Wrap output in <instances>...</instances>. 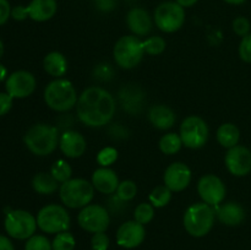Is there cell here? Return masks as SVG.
Returning a JSON list of instances; mask_svg holds the SVG:
<instances>
[{"label": "cell", "mask_w": 251, "mask_h": 250, "mask_svg": "<svg viewBox=\"0 0 251 250\" xmlns=\"http://www.w3.org/2000/svg\"><path fill=\"white\" fill-rule=\"evenodd\" d=\"M75 237L70 232H68V230L55 234L53 242H51L53 250H74L75 249Z\"/></svg>", "instance_id": "31"}, {"label": "cell", "mask_w": 251, "mask_h": 250, "mask_svg": "<svg viewBox=\"0 0 251 250\" xmlns=\"http://www.w3.org/2000/svg\"><path fill=\"white\" fill-rule=\"evenodd\" d=\"M91 247H92V250H108L109 238L105 234V232L95 233L91 239Z\"/></svg>", "instance_id": "38"}, {"label": "cell", "mask_w": 251, "mask_h": 250, "mask_svg": "<svg viewBox=\"0 0 251 250\" xmlns=\"http://www.w3.org/2000/svg\"><path fill=\"white\" fill-rule=\"evenodd\" d=\"M25 250H53L51 243L44 235H32L25 245Z\"/></svg>", "instance_id": "34"}, {"label": "cell", "mask_w": 251, "mask_h": 250, "mask_svg": "<svg viewBox=\"0 0 251 250\" xmlns=\"http://www.w3.org/2000/svg\"><path fill=\"white\" fill-rule=\"evenodd\" d=\"M233 31H234L235 34L243 37H245L247 34L250 33V28H251V25L250 21L244 16H239L237 19H234L233 21Z\"/></svg>", "instance_id": "37"}, {"label": "cell", "mask_w": 251, "mask_h": 250, "mask_svg": "<svg viewBox=\"0 0 251 250\" xmlns=\"http://www.w3.org/2000/svg\"><path fill=\"white\" fill-rule=\"evenodd\" d=\"M239 56L245 63H251V32L240 41Z\"/></svg>", "instance_id": "39"}, {"label": "cell", "mask_w": 251, "mask_h": 250, "mask_svg": "<svg viewBox=\"0 0 251 250\" xmlns=\"http://www.w3.org/2000/svg\"><path fill=\"white\" fill-rule=\"evenodd\" d=\"M174 1L178 2V4L180 5V6H183L184 9H186V7L194 6L199 0H174Z\"/></svg>", "instance_id": "46"}, {"label": "cell", "mask_w": 251, "mask_h": 250, "mask_svg": "<svg viewBox=\"0 0 251 250\" xmlns=\"http://www.w3.org/2000/svg\"><path fill=\"white\" fill-rule=\"evenodd\" d=\"M43 68L51 77L60 78L68 71V60L60 51H50L44 56Z\"/></svg>", "instance_id": "24"}, {"label": "cell", "mask_w": 251, "mask_h": 250, "mask_svg": "<svg viewBox=\"0 0 251 250\" xmlns=\"http://www.w3.org/2000/svg\"><path fill=\"white\" fill-rule=\"evenodd\" d=\"M97 10L102 12H110L115 9L118 0H93Z\"/></svg>", "instance_id": "42"}, {"label": "cell", "mask_w": 251, "mask_h": 250, "mask_svg": "<svg viewBox=\"0 0 251 250\" xmlns=\"http://www.w3.org/2000/svg\"><path fill=\"white\" fill-rule=\"evenodd\" d=\"M11 17L16 21H24L28 17V10H27V6H22V5H19V6H15L14 9L11 10Z\"/></svg>", "instance_id": "44"}, {"label": "cell", "mask_w": 251, "mask_h": 250, "mask_svg": "<svg viewBox=\"0 0 251 250\" xmlns=\"http://www.w3.org/2000/svg\"><path fill=\"white\" fill-rule=\"evenodd\" d=\"M157 28L164 33H174L185 24V9L176 1L161 2L153 14Z\"/></svg>", "instance_id": "8"}, {"label": "cell", "mask_w": 251, "mask_h": 250, "mask_svg": "<svg viewBox=\"0 0 251 250\" xmlns=\"http://www.w3.org/2000/svg\"><path fill=\"white\" fill-rule=\"evenodd\" d=\"M4 227L7 234L15 239H28L37 229V218L26 210H12L5 216Z\"/></svg>", "instance_id": "10"}, {"label": "cell", "mask_w": 251, "mask_h": 250, "mask_svg": "<svg viewBox=\"0 0 251 250\" xmlns=\"http://www.w3.org/2000/svg\"><path fill=\"white\" fill-rule=\"evenodd\" d=\"M78 225L88 233L105 232L110 225V215L107 207L98 203H90L81 208L77 215Z\"/></svg>", "instance_id": "11"}, {"label": "cell", "mask_w": 251, "mask_h": 250, "mask_svg": "<svg viewBox=\"0 0 251 250\" xmlns=\"http://www.w3.org/2000/svg\"><path fill=\"white\" fill-rule=\"evenodd\" d=\"M115 194L118 195V198H120L125 202H129V201L134 200L137 194L136 183L134 180H130V179L120 181Z\"/></svg>", "instance_id": "33"}, {"label": "cell", "mask_w": 251, "mask_h": 250, "mask_svg": "<svg viewBox=\"0 0 251 250\" xmlns=\"http://www.w3.org/2000/svg\"><path fill=\"white\" fill-rule=\"evenodd\" d=\"M126 25L134 36L144 37L152 31L153 20L147 10L142 7H132L126 15Z\"/></svg>", "instance_id": "20"}, {"label": "cell", "mask_w": 251, "mask_h": 250, "mask_svg": "<svg viewBox=\"0 0 251 250\" xmlns=\"http://www.w3.org/2000/svg\"><path fill=\"white\" fill-rule=\"evenodd\" d=\"M216 217L221 223L228 227H235L243 223L245 220V210L240 203L229 201V202L221 203L215 207Z\"/></svg>", "instance_id": "21"}, {"label": "cell", "mask_w": 251, "mask_h": 250, "mask_svg": "<svg viewBox=\"0 0 251 250\" xmlns=\"http://www.w3.org/2000/svg\"><path fill=\"white\" fill-rule=\"evenodd\" d=\"M117 112L114 96L100 86H90L78 96L76 115L88 127H102L109 124Z\"/></svg>", "instance_id": "1"}, {"label": "cell", "mask_w": 251, "mask_h": 250, "mask_svg": "<svg viewBox=\"0 0 251 250\" xmlns=\"http://www.w3.org/2000/svg\"><path fill=\"white\" fill-rule=\"evenodd\" d=\"M39 229L48 234L65 232L70 227V215L65 206L49 203L43 206L36 216Z\"/></svg>", "instance_id": "7"}, {"label": "cell", "mask_w": 251, "mask_h": 250, "mask_svg": "<svg viewBox=\"0 0 251 250\" xmlns=\"http://www.w3.org/2000/svg\"><path fill=\"white\" fill-rule=\"evenodd\" d=\"M28 17L36 22H46L53 19L58 11L56 0H31L27 5Z\"/></svg>", "instance_id": "23"}, {"label": "cell", "mask_w": 251, "mask_h": 250, "mask_svg": "<svg viewBox=\"0 0 251 250\" xmlns=\"http://www.w3.org/2000/svg\"><path fill=\"white\" fill-rule=\"evenodd\" d=\"M43 97L46 104L58 113L69 112L76 107L78 100L75 86L64 77L50 81L44 88Z\"/></svg>", "instance_id": "3"}, {"label": "cell", "mask_w": 251, "mask_h": 250, "mask_svg": "<svg viewBox=\"0 0 251 250\" xmlns=\"http://www.w3.org/2000/svg\"><path fill=\"white\" fill-rule=\"evenodd\" d=\"M93 75L100 81H109L112 80L113 75H114V69L108 63L98 64L93 70Z\"/></svg>", "instance_id": "36"}, {"label": "cell", "mask_w": 251, "mask_h": 250, "mask_svg": "<svg viewBox=\"0 0 251 250\" xmlns=\"http://www.w3.org/2000/svg\"><path fill=\"white\" fill-rule=\"evenodd\" d=\"M150 123L156 129L169 130L176 122V115L172 108L166 104L152 105L147 113Z\"/></svg>", "instance_id": "22"}, {"label": "cell", "mask_w": 251, "mask_h": 250, "mask_svg": "<svg viewBox=\"0 0 251 250\" xmlns=\"http://www.w3.org/2000/svg\"><path fill=\"white\" fill-rule=\"evenodd\" d=\"M2 55H4V43H2V41L0 39V59H1Z\"/></svg>", "instance_id": "49"}, {"label": "cell", "mask_w": 251, "mask_h": 250, "mask_svg": "<svg viewBox=\"0 0 251 250\" xmlns=\"http://www.w3.org/2000/svg\"><path fill=\"white\" fill-rule=\"evenodd\" d=\"M91 183L98 193L109 196L115 194L120 180L117 172L113 171L110 167H100L93 172Z\"/></svg>", "instance_id": "19"}, {"label": "cell", "mask_w": 251, "mask_h": 250, "mask_svg": "<svg viewBox=\"0 0 251 250\" xmlns=\"http://www.w3.org/2000/svg\"><path fill=\"white\" fill-rule=\"evenodd\" d=\"M158 146L162 153L172 156V154L178 153L184 145L180 135L176 134V132H168L159 139Z\"/></svg>", "instance_id": "27"}, {"label": "cell", "mask_w": 251, "mask_h": 250, "mask_svg": "<svg viewBox=\"0 0 251 250\" xmlns=\"http://www.w3.org/2000/svg\"><path fill=\"white\" fill-rule=\"evenodd\" d=\"M193 173L184 162H173L166 168L163 174V184L173 193L185 190L191 183Z\"/></svg>", "instance_id": "14"}, {"label": "cell", "mask_w": 251, "mask_h": 250, "mask_svg": "<svg viewBox=\"0 0 251 250\" xmlns=\"http://www.w3.org/2000/svg\"><path fill=\"white\" fill-rule=\"evenodd\" d=\"M118 159V151L114 147H104L97 154V162L100 167H110Z\"/></svg>", "instance_id": "35"}, {"label": "cell", "mask_w": 251, "mask_h": 250, "mask_svg": "<svg viewBox=\"0 0 251 250\" xmlns=\"http://www.w3.org/2000/svg\"><path fill=\"white\" fill-rule=\"evenodd\" d=\"M119 103L129 114H139L145 105V92L137 85H125L119 91Z\"/></svg>", "instance_id": "18"}, {"label": "cell", "mask_w": 251, "mask_h": 250, "mask_svg": "<svg viewBox=\"0 0 251 250\" xmlns=\"http://www.w3.org/2000/svg\"><path fill=\"white\" fill-rule=\"evenodd\" d=\"M146 237L145 225L135 220L126 221L117 230V243L125 249H134L142 244Z\"/></svg>", "instance_id": "16"}, {"label": "cell", "mask_w": 251, "mask_h": 250, "mask_svg": "<svg viewBox=\"0 0 251 250\" xmlns=\"http://www.w3.org/2000/svg\"><path fill=\"white\" fill-rule=\"evenodd\" d=\"M0 250H15L11 240L0 234Z\"/></svg>", "instance_id": "45"}, {"label": "cell", "mask_w": 251, "mask_h": 250, "mask_svg": "<svg viewBox=\"0 0 251 250\" xmlns=\"http://www.w3.org/2000/svg\"><path fill=\"white\" fill-rule=\"evenodd\" d=\"M172 193L166 185H158L152 189V191L149 195V202L153 206L154 208L166 207L172 200Z\"/></svg>", "instance_id": "28"}, {"label": "cell", "mask_w": 251, "mask_h": 250, "mask_svg": "<svg viewBox=\"0 0 251 250\" xmlns=\"http://www.w3.org/2000/svg\"><path fill=\"white\" fill-rule=\"evenodd\" d=\"M59 149L68 158H78L87 150V141L81 132L75 130H65L59 139Z\"/></svg>", "instance_id": "17"}, {"label": "cell", "mask_w": 251, "mask_h": 250, "mask_svg": "<svg viewBox=\"0 0 251 250\" xmlns=\"http://www.w3.org/2000/svg\"><path fill=\"white\" fill-rule=\"evenodd\" d=\"M144 41L140 37L129 34L120 37L113 48L115 64L125 70H131L141 63L145 55Z\"/></svg>", "instance_id": "6"}, {"label": "cell", "mask_w": 251, "mask_h": 250, "mask_svg": "<svg viewBox=\"0 0 251 250\" xmlns=\"http://www.w3.org/2000/svg\"><path fill=\"white\" fill-rule=\"evenodd\" d=\"M59 129L54 125L39 123L27 130L24 136L25 145L33 154L46 157L53 153L59 146Z\"/></svg>", "instance_id": "2"}, {"label": "cell", "mask_w": 251, "mask_h": 250, "mask_svg": "<svg viewBox=\"0 0 251 250\" xmlns=\"http://www.w3.org/2000/svg\"><path fill=\"white\" fill-rule=\"evenodd\" d=\"M126 203L127 202H125L122 199L118 198L117 194L109 195V199H108V208H110L112 212H122V211L126 207Z\"/></svg>", "instance_id": "40"}, {"label": "cell", "mask_w": 251, "mask_h": 250, "mask_svg": "<svg viewBox=\"0 0 251 250\" xmlns=\"http://www.w3.org/2000/svg\"><path fill=\"white\" fill-rule=\"evenodd\" d=\"M179 135L185 147L190 150L201 149L207 142L210 129L205 119L199 115H189L181 122Z\"/></svg>", "instance_id": "9"}, {"label": "cell", "mask_w": 251, "mask_h": 250, "mask_svg": "<svg viewBox=\"0 0 251 250\" xmlns=\"http://www.w3.org/2000/svg\"><path fill=\"white\" fill-rule=\"evenodd\" d=\"M226 168L232 175L245 176L251 172V151L248 147L237 145L225 156Z\"/></svg>", "instance_id": "15"}, {"label": "cell", "mask_w": 251, "mask_h": 250, "mask_svg": "<svg viewBox=\"0 0 251 250\" xmlns=\"http://www.w3.org/2000/svg\"><path fill=\"white\" fill-rule=\"evenodd\" d=\"M198 193L202 202L217 207L225 200L227 189L220 176L215 174H205L198 181Z\"/></svg>", "instance_id": "12"}, {"label": "cell", "mask_w": 251, "mask_h": 250, "mask_svg": "<svg viewBox=\"0 0 251 250\" xmlns=\"http://www.w3.org/2000/svg\"><path fill=\"white\" fill-rule=\"evenodd\" d=\"M95 191L91 181L83 178H71L60 184L59 196L65 207L83 208L93 200Z\"/></svg>", "instance_id": "5"}, {"label": "cell", "mask_w": 251, "mask_h": 250, "mask_svg": "<svg viewBox=\"0 0 251 250\" xmlns=\"http://www.w3.org/2000/svg\"><path fill=\"white\" fill-rule=\"evenodd\" d=\"M49 172L55 178V180L60 184L68 181L73 175V168L65 159H58V161L54 162Z\"/></svg>", "instance_id": "29"}, {"label": "cell", "mask_w": 251, "mask_h": 250, "mask_svg": "<svg viewBox=\"0 0 251 250\" xmlns=\"http://www.w3.org/2000/svg\"><path fill=\"white\" fill-rule=\"evenodd\" d=\"M223 1L227 2V4H229V5H242V4H244L247 0H223Z\"/></svg>", "instance_id": "48"}, {"label": "cell", "mask_w": 251, "mask_h": 250, "mask_svg": "<svg viewBox=\"0 0 251 250\" xmlns=\"http://www.w3.org/2000/svg\"><path fill=\"white\" fill-rule=\"evenodd\" d=\"M7 78V70L2 64H0V82Z\"/></svg>", "instance_id": "47"}, {"label": "cell", "mask_w": 251, "mask_h": 250, "mask_svg": "<svg viewBox=\"0 0 251 250\" xmlns=\"http://www.w3.org/2000/svg\"><path fill=\"white\" fill-rule=\"evenodd\" d=\"M166 39L161 36H152L144 41L145 53L149 55H159L166 50Z\"/></svg>", "instance_id": "30"}, {"label": "cell", "mask_w": 251, "mask_h": 250, "mask_svg": "<svg viewBox=\"0 0 251 250\" xmlns=\"http://www.w3.org/2000/svg\"><path fill=\"white\" fill-rule=\"evenodd\" d=\"M215 207L201 201L186 208L183 216V225L191 237L201 238L211 232L215 225Z\"/></svg>", "instance_id": "4"}, {"label": "cell", "mask_w": 251, "mask_h": 250, "mask_svg": "<svg viewBox=\"0 0 251 250\" xmlns=\"http://www.w3.org/2000/svg\"><path fill=\"white\" fill-rule=\"evenodd\" d=\"M154 217V207L150 202H141L135 207L134 220L141 225H149Z\"/></svg>", "instance_id": "32"}, {"label": "cell", "mask_w": 251, "mask_h": 250, "mask_svg": "<svg viewBox=\"0 0 251 250\" xmlns=\"http://www.w3.org/2000/svg\"><path fill=\"white\" fill-rule=\"evenodd\" d=\"M37 86L36 77L32 73L26 70H17L7 76L5 81L6 92L12 98H26L34 92Z\"/></svg>", "instance_id": "13"}, {"label": "cell", "mask_w": 251, "mask_h": 250, "mask_svg": "<svg viewBox=\"0 0 251 250\" xmlns=\"http://www.w3.org/2000/svg\"><path fill=\"white\" fill-rule=\"evenodd\" d=\"M11 6L7 0H0V26L6 24L9 17L11 16Z\"/></svg>", "instance_id": "43"}, {"label": "cell", "mask_w": 251, "mask_h": 250, "mask_svg": "<svg viewBox=\"0 0 251 250\" xmlns=\"http://www.w3.org/2000/svg\"><path fill=\"white\" fill-rule=\"evenodd\" d=\"M32 188L39 195H53L59 191L60 183L55 180L50 172H39L32 179Z\"/></svg>", "instance_id": "25"}, {"label": "cell", "mask_w": 251, "mask_h": 250, "mask_svg": "<svg viewBox=\"0 0 251 250\" xmlns=\"http://www.w3.org/2000/svg\"><path fill=\"white\" fill-rule=\"evenodd\" d=\"M14 98L7 92H0V117L7 114L12 107Z\"/></svg>", "instance_id": "41"}, {"label": "cell", "mask_w": 251, "mask_h": 250, "mask_svg": "<svg viewBox=\"0 0 251 250\" xmlns=\"http://www.w3.org/2000/svg\"><path fill=\"white\" fill-rule=\"evenodd\" d=\"M216 139L218 144L225 149L229 150L232 147L237 146L240 140V131L237 125L233 123H225L220 125L216 132Z\"/></svg>", "instance_id": "26"}]
</instances>
